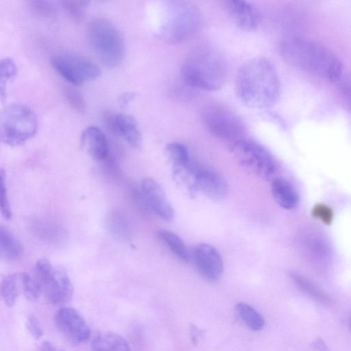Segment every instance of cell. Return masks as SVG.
<instances>
[{"label": "cell", "mask_w": 351, "mask_h": 351, "mask_svg": "<svg viewBox=\"0 0 351 351\" xmlns=\"http://www.w3.org/2000/svg\"><path fill=\"white\" fill-rule=\"evenodd\" d=\"M235 90L241 102L249 108L262 109L272 106L280 94V82L276 67L263 57L248 60L237 73Z\"/></svg>", "instance_id": "cell-1"}, {"label": "cell", "mask_w": 351, "mask_h": 351, "mask_svg": "<svg viewBox=\"0 0 351 351\" xmlns=\"http://www.w3.org/2000/svg\"><path fill=\"white\" fill-rule=\"evenodd\" d=\"M279 52L291 66L337 83L346 73L339 58L325 45L300 36L281 40Z\"/></svg>", "instance_id": "cell-2"}, {"label": "cell", "mask_w": 351, "mask_h": 351, "mask_svg": "<svg viewBox=\"0 0 351 351\" xmlns=\"http://www.w3.org/2000/svg\"><path fill=\"white\" fill-rule=\"evenodd\" d=\"M181 75L185 83L192 88L215 91L225 84L228 65L220 51L204 44L187 56L181 67Z\"/></svg>", "instance_id": "cell-3"}, {"label": "cell", "mask_w": 351, "mask_h": 351, "mask_svg": "<svg viewBox=\"0 0 351 351\" xmlns=\"http://www.w3.org/2000/svg\"><path fill=\"white\" fill-rule=\"evenodd\" d=\"M87 36L91 48L106 66H119L125 56V43L117 27L104 18L91 20L87 27Z\"/></svg>", "instance_id": "cell-4"}, {"label": "cell", "mask_w": 351, "mask_h": 351, "mask_svg": "<svg viewBox=\"0 0 351 351\" xmlns=\"http://www.w3.org/2000/svg\"><path fill=\"white\" fill-rule=\"evenodd\" d=\"M38 129V119L27 106L12 104L0 110V142L15 147L32 138Z\"/></svg>", "instance_id": "cell-5"}, {"label": "cell", "mask_w": 351, "mask_h": 351, "mask_svg": "<svg viewBox=\"0 0 351 351\" xmlns=\"http://www.w3.org/2000/svg\"><path fill=\"white\" fill-rule=\"evenodd\" d=\"M41 295L52 304H62L69 302L73 296V286L66 269L53 266L43 258L36 262L34 276Z\"/></svg>", "instance_id": "cell-6"}, {"label": "cell", "mask_w": 351, "mask_h": 351, "mask_svg": "<svg viewBox=\"0 0 351 351\" xmlns=\"http://www.w3.org/2000/svg\"><path fill=\"white\" fill-rule=\"evenodd\" d=\"M206 129L215 137L231 145L245 138L246 127L241 118L227 106L219 104L206 106L202 113Z\"/></svg>", "instance_id": "cell-7"}, {"label": "cell", "mask_w": 351, "mask_h": 351, "mask_svg": "<svg viewBox=\"0 0 351 351\" xmlns=\"http://www.w3.org/2000/svg\"><path fill=\"white\" fill-rule=\"evenodd\" d=\"M237 160L262 179L274 178L278 165L271 153L263 145L252 139L243 138L231 145Z\"/></svg>", "instance_id": "cell-8"}, {"label": "cell", "mask_w": 351, "mask_h": 351, "mask_svg": "<svg viewBox=\"0 0 351 351\" xmlns=\"http://www.w3.org/2000/svg\"><path fill=\"white\" fill-rule=\"evenodd\" d=\"M202 23L201 12L195 5L173 2L163 27V36L170 43H179L195 34Z\"/></svg>", "instance_id": "cell-9"}, {"label": "cell", "mask_w": 351, "mask_h": 351, "mask_svg": "<svg viewBox=\"0 0 351 351\" xmlns=\"http://www.w3.org/2000/svg\"><path fill=\"white\" fill-rule=\"evenodd\" d=\"M51 64L60 75L73 86L93 81L101 73L95 62L80 55H56L51 58Z\"/></svg>", "instance_id": "cell-10"}, {"label": "cell", "mask_w": 351, "mask_h": 351, "mask_svg": "<svg viewBox=\"0 0 351 351\" xmlns=\"http://www.w3.org/2000/svg\"><path fill=\"white\" fill-rule=\"evenodd\" d=\"M184 171L191 178V189L199 191L213 200H221L228 193V184L224 178L215 171L193 162Z\"/></svg>", "instance_id": "cell-11"}, {"label": "cell", "mask_w": 351, "mask_h": 351, "mask_svg": "<svg viewBox=\"0 0 351 351\" xmlns=\"http://www.w3.org/2000/svg\"><path fill=\"white\" fill-rule=\"evenodd\" d=\"M54 320L60 334L71 344L79 346L89 339L90 328L84 317L75 308H60L55 315Z\"/></svg>", "instance_id": "cell-12"}, {"label": "cell", "mask_w": 351, "mask_h": 351, "mask_svg": "<svg viewBox=\"0 0 351 351\" xmlns=\"http://www.w3.org/2000/svg\"><path fill=\"white\" fill-rule=\"evenodd\" d=\"M192 258L196 269L205 279L216 281L221 276L223 258L214 246L205 243L197 244L193 250Z\"/></svg>", "instance_id": "cell-13"}, {"label": "cell", "mask_w": 351, "mask_h": 351, "mask_svg": "<svg viewBox=\"0 0 351 351\" xmlns=\"http://www.w3.org/2000/svg\"><path fill=\"white\" fill-rule=\"evenodd\" d=\"M104 121L108 130L114 135L121 136L132 147L138 148L142 143V136L134 118L128 114H114L106 112Z\"/></svg>", "instance_id": "cell-14"}, {"label": "cell", "mask_w": 351, "mask_h": 351, "mask_svg": "<svg viewBox=\"0 0 351 351\" xmlns=\"http://www.w3.org/2000/svg\"><path fill=\"white\" fill-rule=\"evenodd\" d=\"M141 188L143 198L152 211L166 221H171L173 209L160 184L152 178H145L141 181Z\"/></svg>", "instance_id": "cell-15"}, {"label": "cell", "mask_w": 351, "mask_h": 351, "mask_svg": "<svg viewBox=\"0 0 351 351\" xmlns=\"http://www.w3.org/2000/svg\"><path fill=\"white\" fill-rule=\"evenodd\" d=\"M225 6L236 25L241 29L251 32L257 28L260 21L259 12L248 1L230 0Z\"/></svg>", "instance_id": "cell-16"}, {"label": "cell", "mask_w": 351, "mask_h": 351, "mask_svg": "<svg viewBox=\"0 0 351 351\" xmlns=\"http://www.w3.org/2000/svg\"><path fill=\"white\" fill-rule=\"evenodd\" d=\"M81 145L85 152L95 160H102L108 156L109 145L107 138L96 126L90 125L82 131Z\"/></svg>", "instance_id": "cell-17"}, {"label": "cell", "mask_w": 351, "mask_h": 351, "mask_svg": "<svg viewBox=\"0 0 351 351\" xmlns=\"http://www.w3.org/2000/svg\"><path fill=\"white\" fill-rule=\"evenodd\" d=\"M271 195L276 203L286 210H293L299 204L300 197L294 186L287 180L274 178L271 184Z\"/></svg>", "instance_id": "cell-18"}, {"label": "cell", "mask_w": 351, "mask_h": 351, "mask_svg": "<svg viewBox=\"0 0 351 351\" xmlns=\"http://www.w3.org/2000/svg\"><path fill=\"white\" fill-rule=\"evenodd\" d=\"M92 351H132L128 341L120 335L112 331H103L91 340Z\"/></svg>", "instance_id": "cell-19"}, {"label": "cell", "mask_w": 351, "mask_h": 351, "mask_svg": "<svg viewBox=\"0 0 351 351\" xmlns=\"http://www.w3.org/2000/svg\"><path fill=\"white\" fill-rule=\"evenodd\" d=\"M23 251L21 241L8 228L0 224V258L15 261L21 257Z\"/></svg>", "instance_id": "cell-20"}, {"label": "cell", "mask_w": 351, "mask_h": 351, "mask_svg": "<svg viewBox=\"0 0 351 351\" xmlns=\"http://www.w3.org/2000/svg\"><path fill=\"white\" fill-rule=\"evenodd\" d=\"M290 278L295 285L304 293L322 304H329L331 300L328 295L317 284L298 272H291Z\"/></svg>", "instance_id": "cell-21"}, {"label": "cell", "mask_w": 351, "mask_h": 351, "mask_svg": "<svg viewBox=\"0 0 351 351\" xmlns=\"http://www.w3.org/2000/svg\"><path fill=\"white\" fill-rule=\"evenodd\" d=\"M166 154L178 173L186 169L192 161L187 147L178 142L167 145Z\"/></svg>", "instance_id": "cell-22"}, {"label": "cell", "mask_w": 351, "mask_h": 351, "mask_svg": "<svg viewBox=\"0 0 351 351\" xmlns=\"http://www.w3.org/2000/svg\"><path fill=\"white\" fill-rule=\"evenodd\" d=\"M234 311L240 319L250 330H261L265 325V319L254 308L245 302H239L234 306Z\"/></svg>", "instance_id": "cell-23"}, {"label": "cell", "mask_w": 351, "mask_h": 351, "mask_svg": "<svg viewBox=\"0 0 351 351\" xmlns=\"http://www.w3.org/2000/svg\"><path fill=\"white\" fill-rule=\"evenodd\" d=\"M21 291L19 274L5 276L0 282V296L5 304L12 306Z\"/></svg>", "instance_id": "cell-24"}, {"label": "cell", "mask_w": 351, "mask_h": 351, "mask_svg": "<svg viewBox=\"0 0 351 351\" xmlns=\"http://www.w3.org/2000/svg\"><path fill=\"white\" fill-rule=\"evenodd\" d=\"M158 233L159 238L176 256L184 261H189L190 254L187 247L177 234L166 230H160Z\"/></svg>", "instance_id": "cell-25"}, {"label": "cell", "mask_w": 351, "mask_h": 351, "mask_svg": "<svg viewBox=\"0 0 351 351\" xmlns=\"http://www.w3.org/2000/svg\"><path fill=\"white\" fill-rule=\"evenodd\" d=\"M17 74V66L10 58L0 60V101L4 102L7 98L8 84L13 80Z\"/></svg>", "instance_id": "cell-26"}, {"label": "cell", "mask_w": 351, "mask_h": 351, "mask_svg": "<svg viewBox=\"0 0 351 351\" xmlns=\"http://www.w3.org/2000/svg\"><path fill=\"white\" fill-rule=\"evenodd\" d=\"M21 291L30 301L37 300L41 295L40 291L34 277L25 272L19 273Z\"/></svg>", "instance_id": "cell-27"}, {"label": "cell", "mask_w": 351, "mask_h": 351, "mask_svg": "<svg viewBox=\"0 0 351 351\" xmlns=\"http://www.w3.org/2000/svg\"><path fill=\"white\" fill-rule=\"evenodd\" d=\"M89 3L87 1H64L62 5L70 17L75 22H80Z\"/></svg>", "instance_id": "cell-28"}, {"label": "cell", "mask_w": 351, "mask_h": 351, "mask_svg": "<svg viewBox=\"0 0 351 351\" xmlns=\"http://www.w3.org/2000/svg\"><path fill=\"white\" fill-rule=\"evenodd\" d=\"M64 95L69 106L78 112H83L85 109V100L82 93L72 86H65Z\"/></svg>", "instance_id": "cell-29"}, {"label": "cell", "mask_w": 351, "mask_h": 351, "mask_svg": "<svg viewBox=\"0 0 351 351\" xmlns=\"http://www.w3.org/2000/svg\"><path fill=\"white\" fill-rule=\"evenodd\" d=\"M0 212L6 219L12 217V211L7 195L5 172L0 169Z\"/></svg>", "instance_id": "cell-30"}, {"label": "cell", "mask_w": 351, "mask_h": 351, "mask_svg": "<svg viewBox=\"0 0 351 351\" xmlns=\"http://www.w3.org/2000/svg\"><path fill=\"white\" fill-rule=\"evenodd\" d=\"M312 216L326 225L332 223L334 212L331 207L324 204H317L311 210Z\"/></svg>", "instance_id": "cell-31"}, {"label": "cell", "mask_w": 351, "mask_h": 351, "mask_svg": "<svg viewBox=\"0 0 351 351\" xmlns=\"http://www.w3.org/2000/svg\"><path fill=\"white\" fill-rule=\"evenodd\" d=\"M33 230L38 236L44 239H56V227L45 221H36L33 226Z\"/></svg>", "instance_id": "cell-32"}, {"label": "cell", "mask_w": 351, "mask_h": 351, "mask_svg": "<svg viewBox=\"0 0 351 351\" xmlns=\"http://www.w3.org/2000/svg\"><path fill=\"white\" fill-rule=\"evenodd\" d=\"M26 326L29 334L35 340H38L43 337V328L34 315H31L28 317Z\"/></svg>", "instance_id": "cell-33"}, {"label": "cell", "mask_w": 351, "mask_h": 351, "mask_svg": "<svg viewBox=\"0 0 351 351\" xmlns=\"http://www.w3.org/2000/svg\"><path fill=\"white\" fill-rule=\"evenodd\" d=\"M30 5L34 12L42 16H50L55 10L53 5L46 1H33Z\"/></svg>", "instance_id": "cell-34"}, {"label": "cell", "mask_w": 351, "mask_h": 351, "mask_svg": "<svg viewBox=\"0 0 351 351\" xmlns=\"http://www.w3.org/2000/svg\"><path fill=\"white\" fill-rule=\"evenodd\" d=\"M339 91L346 101L350 106V84L349 77L346 73L337 83Z\"/></svg>", "instance_id": "cell-35"}, {"label": "cell", "mask_w": 351, "mask_h": 351, "mask_svg": "<svg viewBox=\"0 0 351 351\" xmlns=\"http://www.w3.org/2000/svg\"><path fill=\"white\" fill-rule=\"evenodd\" d=\"M136 96L134 92L123 93L119 97V103L121 108L126 107Z\"/></svg>", "instance_id": "cell-36"}, {"label": "cell", "mask_w": 351, "mask_h": 351, "mask_svg": "<svg viewBox=\"0 0 351 351\" xmlns=\"http://www.w3.org/2000/svg\"><path fill=\"white\" fill-rule=\"evenodd\" d=\"M312 346L317 351H329L324 341L320 338L315 339L312 343Z\"/></svg>", "instance_id": "cell-37"}, {"label": "cell", "mask_w": 351, "mask_h": 351, "mask_svg": "<svg viewBox=\"0 0 351 351\" xmlns=\"http://www.w3.org/2000/svg\"><path fill=\"white\" fill-rule=\"evenodd\" d=\"M38 351H62L49 341L43 342Z\"/></svg>", "instance_id": "cell-38"}]
</instances>
